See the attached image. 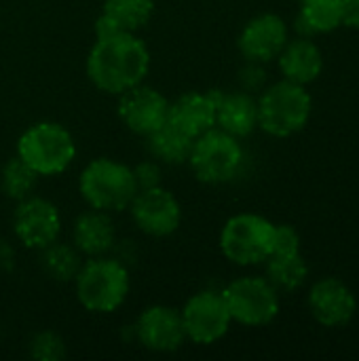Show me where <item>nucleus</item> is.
Listing matches in <instances>:
<instances>
[{
    "label": "nucleus",
    "mask_w": 359,
    "mask_h": 361,
    "mask_svg": "<svg viewBox=\"0 0 359 361\" xmlns=\"http://www.w3.org/2000/svg\"><path fill=\"white\" fill-rule=\"evenodd\" d=\"M150 70V53L135 32H116L95 38L87 57V76L104 93L121 95L144 82Z\"/></svg>",
    "instance_id": "f257e3e1"
},
{
    "label": "nucleus",
    "mask_w": 359,
    "mask_h": 361,
    "mask_svg": "<svg viewBox=\"0 0 359 361\" xmlns=\"http://www.w3.org/2000/svg\"><path fill=\"white\" fill-rule=\"evenodd\" d=\"M127 267L110 256H95L83 262L74 277L76 298L91 313H114L129 294Z\"/></svg>",
    "instance_id": "f03ea898"
},
{
    "label": "nucleus",
    "mask_w": 359,
    "mask_h": 361,
    "mask_svg": "<svg viewBox=\"0 0 359 361\" xmlns=\"http://www.w3.org/2000/svg\"><path fill=\"white\" fill-rule=\"evenodd\" d=\"M258 127L273 137H290L303 131L313 112V99L305 85L279 80L260 91Z\"/></svg>",
    "instance_id": "7ed1b4c3"
},
{
    "label": "nucleus",
    "mask_w": 359,
    "mask_h": 361,
    "mask_svg": "<svg viewBox=\"0 0 359 361\" xmlns=\"http://www.w3.org/2000/svg\"><path fill=\"white\" fill-rule=\"evenodd\" d=\"M78 190L85 203L108 214L125 212L135 192L138 182L133 169L114 159H93L78 178Z\"/></svg>",
    "instance_id": "20e7f679"
},
{
    "label": "nucleus",
    "mask_w": 359,
    "mask_h": 361,
    "mask_svg": "<svg viewBox=\"0 0 359 361\" xmlns=\"http://www.w3.org/2000/svg\"><path fill=\"white\" fill-rule=\"evenodd\" d=\"M17 157L25 161L38 176H57L74 161L76 142L63 125L42 121L28 127L19 135Z\"/></svg>",
    "instance_id": "39448f33"
},
{
    "label": "nucleus",
    "mask_w": 359,
    "mask_h": 361,
    "mask_svg": "<svg viewBox=\"0 0 359 361\" xmlns=\"http://www.w3.org/2000/svg\"><path fill=\"white\" fill-rule=\"evenodd\" d=\"M243 146L239 137L212 127L193 140V148L188 154V165L195 178L203 184H226L235 180L243 165Z\"/></svg>",
    "instance_id": "423d86ee"
},
{
    "label": "nucleus",
    "mask_w": 359,
    "mask_h": 361,
    "mask_svg": "<svg viewBox=\"0 0 359 361\" xmlns=\"http://www.w3.org/2000/svg\"><path fill=\"white\" fill-rule=\"evenodd\" d=\"M275 224L258 214H237L226 220L220 233V250L226 260L239 267L264 264L273 254Z\"/></svg>",
    "instance_id": "0eeeda50"
},
{
    "label": "nucleus",
    "mask_w": 359,
    "mask_h": 361,
    "mask_svg": "<svg viewBox=\"0 0 359 361\" xmlns=\"http://www.w3.org/2000/svg\"><path fill=\"white\" fill-rule=\"evenodd\" d=\"M222 298L231 319L248 328L269 326L279 315V292L267 277H239L222 290Z\"/></svg>",
    "instance_id": "6e6552de"
},
{
    "label": "nucleus",
    "mask_w": 359,
    "mask_h": 361,
    "mask_svg": "<svg viewBox=\"0 0 359 361\" xmlns=\"http://www.w3.org/2000/svg\"><path fill=\"white\" fill-rule=\"evenodd\" d=\"M186 341L195 345H214L226 336L233 319L222 298V292L203 290L190 296L180 311Z\"/></svg>",
    "instance_id": "1a4fd4ad"
},
{
    "label": "nucleus",
    "mask_w": 359,
    "mask_h": 361,
    "mask_svg": "<svg viewBox=\"0 0 359 361\" xmlns=\"http://www.w3.org/2000/svg\"><path fill=\"white\" fill-rule=\"evenodd\" d=\"M127 209L135 226L150 237H169L182 222V207L178 199L163 186L138 190Z\"/></svg>",
    "instance_id": "9d476101"
},
{
    "label": "nucleus",
    "mask_w": 359,
    "mask_h": 361,
    "mask_svg": "<svg viewBox=\"0 0 359 361\" xmlns=\"http://www.w3.org/2000/svg\"><path fill=\"white\" fill-rule=\"evenodd\" d=\"M13 231L19 243L28 250H44L57 241L61 233V216L49 199L30 195L17 201V209L13 214Z\"/></svg>",
    "instance_id": "9b49d317"
},
{
    "label": "nucleus",
    "mask_w": 359,
    "mask_h": 361,
    "mask_svg": "<svg viewBox=\"0 0 359 361\" xmlns=\"http://www.w3.org/2000/svg\"><path fill=\"white\" fill-rule=\"evenodd\" d=\"M167 114L169 99L157 89L146 87L144 82L118 95V118L129 131L138 135L146 137L163 127L167 123Z\"/></svg>",
    "instance_id": "f8f14e48"
},
{
    "label": "nucleus",
    "mask_w": 359,
    "mask_h": 361,
    "mask_svg": "<svg viewBox=\"0 0 359 361\" xmlns=\"http://www.w3.org/2000/svg\"><path fill=\"white\" fill-rule=\"evenodd\" d=\"M311 317L324 328L347 326L358 313V298L353 290L339 277H324L315 281L307 296Z\"/></svg>",
    "instance_id": "ddd939ff"
},
{
    "label": "nucleus",
    "mask_w": 359,
    "mask_h": 361,
    "mask_svg": "<svg viewBox=\"0 0 359 361\" xmlns=\"http://www.w3.org/2000/svg\"><path fill=\"white\" fill-rule=\"evenodd\" d=\"M288 40H290V30L284 17L275 13H262L252 17L243 25L237 47L248 61L269 63L277 59V55L281 53Z\"/></svg>",
    "instance_id": "4468645a"
},
{
    "label": "nucleus",
    "mask_w": 359,
    "mask_h": 361,
    "mask_svg": "<svg viewBox=\"0 0 359 361\" xmlns=\"http://www.w3.org/2000/svg\"><path fill=\"white\" fill-rule=\"evenodd\" d=\"M140 345L154 353H174L186 343L180 311L165 305H152L142 311L135 324Z\"/></svg>",
    "instance_id": "2eb2a0df"
},
{
    "label": "nucleus",
    "mask_w": 359,
    "mask_h": 361,
    "mask_svg": "<svg viewBox=\"0 0 359 361\" xmlns=\"http://www.w3.org/2000/svg\"><path fill=\"white\" fill-rule=\"evenodd\" d=\"M216 97V127L235 135L248 137L258 129V99L248 91H218Z\"/></svg>",
    "instance_id": "dca6fc26"
},
{
    "label": "nucleus",
    "mask_w": 359,
    "mask_h": 361,
    "mask_svg": "<svg viewBox=\"0 0 359 361\" xmlns=\"http://www.w3.org/2000/svg\"><path fill=\"white\" fill-rule=\"evenodd\" d=\"M167 123L190 135L193 140L216 127V97L214 91H190L169 102Z\"/></svg>",
    "instance_id": "f3484780"
},
{
    "label": "nucleus",
    "mask_w": 359,
    "mask_h": 361,
    "mask_svg": "<svg viewBox=\"0 0 359 361\" xmlns=\"http://www.w3.org/2000/svg\"><path fill=\"white\" fill-rule=\"evenodd\" d=\"M116 243V226L108 212L87 209L83 212L72 228V245L87 258L106 256Z\"/></svg>",
    "instance_id": "a211bd4d"
},
{
    "label": "nucleus",
    "mask_w": 359,
    "mask_h": 361,
    "mask_svg": "<svg viewBox=\"0 0 359 361\" xmlns=\"http://www.w3.org/2000/svg\"><path fill=\"white\" fill-rule=\"evenodd\" d=\"M277 63L286 80L307 87L324 72V53L309 36H298L286 42L277 55Z\"/></svg>",
    "instance_id": "6ab92c4d"
},
{
    "label": "nucleus",
    "mask_w": 359,
    "mask_h": 361,
    "mask_svg": "<svg viewBox=\"0 0 359 361\" xmlns=\"http://www.w3.org/2000/svg\"><path fill=\"white\" fill-rule=\"evenodd\" d=\"M343 25V0H300L296 32L300 36L328 34Z\"/></svg>",
    "instance_id": "aec40b11"
},
{
    "label": "nucleus",
    "mask_w": 359,
    "mask_h": 361,
    "mask_svg": "<svg viewBox=\"0 0 359 361\" xmlns=\"http://www.w3.org/2000/svg\"><path fill=\"white\" fill-rule=\"evenodd\" d=\"M146 146L152 159L167 165H184L188 161L193 137L176 129L174 125L165 123L150 135H146Z\"/></svg>",
    "instance_id": "412c9836"
},
{
    "label": "nucleus",
    "mask_w": 359,
    "mask_h": 361,
    "mask_svg": "<svg viewBox=\"0 0 359 361\" xmlns=\"http://www.w3.org/2000/svg\"><path fill=\"white\" fill-rule=\"evenodd\" d=\"M267 279L277 292H294L305 286L309 277V264L303 254H273L264 260Z\"/></svg>",
    "instance_id": "4be33fe9"
},
{
    "label": "nucleus",
    "mask_w": 359,
    "mask_h": 361,
    "mask_svg": "<svg viewBox=\"0 0 359 361\" xmlns=\"http://www.w3.org/2000/svg\"><path fill=\"white\" fill-rule=\"evenodd\" d=\"M154 13V0H104L102 15L121 32H138Z\"/></svg>",
    "instance_id": "5701e85b"
},
{
    "label": "nucleus",
    "mask_w": 359,
    "mask_h": 361,
    "mask_svg": "<svg viewBox=\"0 0 359 361\" xmlns=\"http://www.w3.org/2000/svg\"><path fill=\"white\" fill-rule=\"evenodd\" d=\"M42 252V267L49 277L57 281H74L78 269L83 267V254L68 243L53 241Z\"/></svg>",
    "instance_id": "b1692460"
},
{
    "label": "nucleus",
    "mask_w": 359,
    "mask_h": 361,
    "mask_svg": "<svg viewBox=\"0 0 359 361\" xmlns=\"http://www.w3.org/2000/svg\"><path fill=\"white\" fill-rule=\"evenodd\" d=\"M36 182H38V173L19 157H13L4 163L2 173H0V184L6 197L21 201L34 192Z\"/></svg>",
    "instance_id": "393cba45"
},
{
    "label": "nucleus",
    "mask_w": 359,
    "mask_h": 361,
    "mask_svg": "<svg viewBox=\"0 0 359 361\" xmlns=\"http://www.w3.org/2000/svg\"><path fill=\"white\" fill-rule=\"evenodd\" d=\"M30 355L40 361H59L66 357V345L59 334L44 330L30 341Z\"/></svg>",
    "instance_id": "a878e982"
},
{
    "label": "nucleus",
    "mask_w": 359,
    "mask_h": 361,
    "mask_svg": "<svg viewBox=\"0 0 359 361\" xmlns=\"http://www.w3.org/2000/svg\"><path fill=\"white\" fill-rule=\"evenodd\" d=\"M298 252H300L298 231L292 224H275L273 254H298Z\"/></svg>",
    "instance_id": "bb28decb"
},
{
    "label": "nucleus",
    "mask_w": 359,
    "mask_h": 361,
    "mask_svg": "<svg viewBox=\"0 0 359 361\" xmlns=\"http://www.w3.org/2000/svg\"><path fill=\"white\" fill-rule=\"evenodd\" d=\"M133 169V176H135V182H138V190L142 188H152V186H161V163L157 159H148V161H142L138 163Z\"/></svg>",
    "instance_id": "cd10ccee"
},
{
    "label": "nucleus",
    "mask_w": 359,
    "mask_h": 361,
    "mask_svg": "<svg viewBox=\"0 0 359 361\" xmlns=\"http://www.w3.org/2000/svg\"><path fill=\"white\" fill-rule=\"evenodd\" d=\"M239 82H241V89L248 91V93L262 91L264 89V82H267V72H264L262 63L248 61V66L239 74Z\"/></svg>",
    "instance_id": "c85d7f7f"
},
{
    "label": "nucleus",
    "mask_w": 359,
    "mask_h": 361,
    "mask_svg": "<svg viewBox=\"0 0 359 361\" xmlns=\"http://www.w3.org/2000/svg\"><path fill=\"white\" fill-rule=\"evenodd\" d=\"M343 25L359 30V0H343Z\"/></svg>",
    "instance_id": "c756f323"
}]
</instances>
